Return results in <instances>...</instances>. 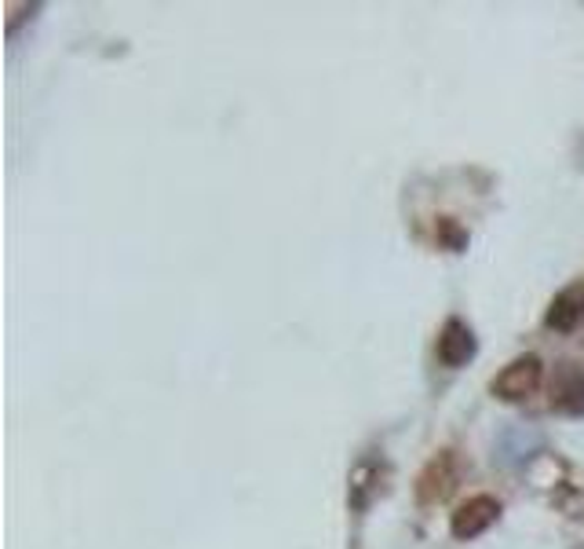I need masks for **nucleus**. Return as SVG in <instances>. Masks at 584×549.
I'll list each match as a JSON object with an SVG mask.
<instances>
[{
    "mask_svg": "<svg viewBox=\"0 0 584 549\" xmlns=\"http://www.w3.org/2000/svg\"><path fill=\"white\" fill-rule=\"evenodd\" d=\"M560 411H570V414H581L584 411V378L581 374H566L560 381V389H555V400H552Z\"/></svg>",
    "mask_w": 584,
    "mask_h": 549,
    "instance_id": "20e7f679",
    "label": "nucleus"
},
{
    "mask_svg": "<svg viewBox=\"0 0 584 549\" xmlns=\"http://www.w3.org/2000/svg\"><path fill=\"white\" fill-rule=\"evenodd\" d=\"M497 517H501V502H493L486 494L467 498L457 513H453V535H457V539H475V535H483Z\"/></svg>",
    "mask_w": 584,
    "mask_h": 549,
    "instance_id": "f03ea898",
    "label": "nucleus"
},
{
    "mask_svg": "<svg viewBox=\"0 0 584 549\" xmlns=\"http://www.w3.org/2000/svg\"><path fill=\"white\" fill-rule=\"evenodd\" d=\"M541 378H544V370H541V360L537 355H523V360H515L501 370L497 378H493V392L501 395V400H526V395H534L541 389Z\"/></svg>",
    "mask_w": 584,
    "mask_h": 549,
    "instance_id": "f257e3e1",
    "label": "nucleus"
},
{
    "mask_svg": "<svg viewBox=\"0 0 584 549\" xmlns=\"http://www.w3.org/2000/svg\"><path fill=\"white\" fill-rule=\"evenodd\" d=\"M475 355V337L461 318H449L443 326V337H438V360L446 366H464Z\"/></svg>",
    "mask_w": 584,
    "mask_h": 549,
    "instance_id": "7ed1b4c3",
    "label": "nucleus"
}]
</instances>
